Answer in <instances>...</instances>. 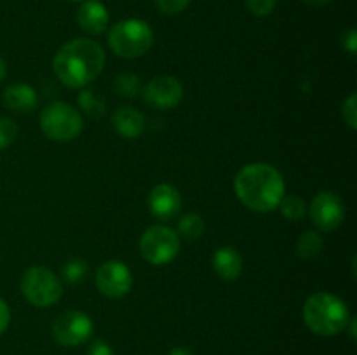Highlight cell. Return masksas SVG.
I'll list each match as a JSON object with an SVG mask.
<instances>
[{"label":"cell","mask_w":357,"mask_h":355,"mask_svg":"<svg viewBox=\"0 0 357 355\" xmlns=\"http://www.w3.org/2000/svg\"><path fill=\"white\" fill-rule=\"evenodd\" d=\"M155 3L162 14H178L187 9L190 0H155Z\"/></svg>","instance_id":"obj_26"},{"label":"cell","mask_w":357,"mask_h":355,"mask_svg":"<svg viewBox=\"0 0 357 355\" xmlns=\"http://www.w3.org/2000/svg\"><path fill=\"white\" fill-rule=\"evenodd\" d=\"M107 63L103 47L91 38H73L58 49L52 68L56 77L70 89L89 86L100 77Z\"/></svg>","instance_id":"obj_1"},{"label":"cell","mask_w":357,"mask_h":355,"mask_svg":"<svg viewBox=\"0 0 357 355\" xmlns=\"http://www.w3.org/2000/svg\"><path fill=\"white\" fill-rule=\"evenodd\" d=\"M6 75H7V65H6V61H3V59L0 58V82H2V80L6 79Z\"/></svg>","instance_id":"obj_31"},{"label":"cell","mask_w":357,"mask_h":355,"mask_svg":"<svg viewBox=\"0 0 357 355\" xmlns=\"http://www.w3.org/2000/svg\"><path fill=\"white\" fill-rule=\"evenodd\" d=\"M213 268L223 281H236L243 274V256L234 247H220L213 254Z\"/></svg>","instance_id":"obj_15"},{"label":"cell","mask_w":357,"mask_h":355,"mask_svg":"<svg viewBox=\"0 0 357 355\" xmlns=\"http://www.w3.org/2000/svg\"><path fill=\"white\" fill-rule=\"evenodd\" d=\"M21 291L28 303L38 308H45L61 299L63 284L49 268L31 267L21 278Z\"/></svg>","instance_id":"obj_6"},{"label":"cell","mask_w":357,"mask_h":355,"mask_svg":"<svg viewBox=\"0 0 357 355\" xmlns=\"http://www.w3.org/2000/svg\"><path fill=\"white\" fill-rule=\"evenodd\" d=\"M93 320L79 310H68L61 313L52 324V338L63 347H77L86 343L93 334Z\"/></svg>","instance_id":"obj_8"},{"label":"cell","mask_w":357,"mask_h":355,"mask_svg":"<svg viewBox=\"0 0 357 355\" xmlns=\"http://www.w3.org/2000/svg\"><path fill=\"white\" fill-rule=\"evenodd\" d=\"M77 103H79L80 110L84 111L86 115L93 118H100L101 115L105 113V100L101 97L100 93L96 90H82V93L77 96Z\"/></svg>","instance_id":"obj_18"},{"label":"cell","mask_w":357,"mask_h":355,"mask_svg":"<svg viewBox=\"0 0 357 355\" xmlns=\"http://www.w3.org/2000/svg\"><path fill=\"white\" fill-rule=\"evenodd\" d=\"M234 188L239 200L257 212L274 211L286 191L282 174L265 162L244 166L234 180Z\"/></svg>","instance_id":"obj_2"},{"label":"cell","mask_w":357,"mask_h":355,"mask_svg":"<svg viewBox=\"0 0 357 355\" xmlns=\"http://www.w3.org/2000/svg\"><path fill=\"white\" fill-rule=\"evenodd\" d=\"M96 285L107 298L119 299L131 291V270L122 261L110 260L101 265L96 271Z\"/></svg>","instance_id":"obj_10"},{"label":"cell","mask_w":357,"mask_h":355,"mask_svg":"<svg viewBox=\"0 0 357 355\" xmlns=\"http://www.w3.org/2000/svg\"><path fill=\"white\" fill-rule=\"evenodd\" d=\"M77 21L86 33L100 35L107 30L110 14L100 0H86L77 10Z\"/></svg>","instance_id":"obj_13"},{"label":"cell","mask_w":357,"mask_h":355,"mask_svg":"<svg viewBox=\"0 0 357 355\" xmlns=\"http://www.w3.org/2000/svg\"><path fill=\"white\" fill-rule=\"evenodd\" d=\"M246 6L255 16L265 17L274 13L275 6H278V0H246Z\"/></svg>","instance_id":"obj_25"},{"label":"cell","mask_w":357,"mask_h":355,"mask_svg":"<svg viewBox=\"0 0 357 355\" xmlns=\"http://www.w3.org/2000/svg\"><path fill=\"white\" fill-rule=\"evenodd\" d=\"M139 77L135 73H121V75L115 77L114 80V90L115 94H119L121 97H136L139 94Z\"/></svg>","instance_id":"obj_20"},{"label":"cell","mask_w":357,"mask_h":355,"mask_svg":"<svg viewBox=\"0 0 357 355\" xmlns=\"http://www.w3.org/2000/svg\"><path fill=\"white\" fill-rule=\"evenodd\" d=\"M3 104L16 113H30L37 104V93L28 84H10L3 89Z\"/></svg>","instance_id":"obj_16"},{"label":"cell","mask_w":357,"mask_h":355,"mask_svg":"<svg viewBox=\"0 0 357 355\" xmlns=\"http://www.w3.org/2000/svg\"><path fill=\"white\" fill-rule=\"evenodd\" d=\"M40 127L49 139L66 143L82 132L84 122L79 110L63 101L47 104L40 113Z\"/></svg>","instance_id":"obj_5"},{"label":"cell","mask_w":357,"mask_h":355,"mask_svg":"<svg viewBox=\"0 0 357 355\" xmlns=\"http://www.w3.org/2000/svg\"><path fill=\"white\" fill-rule=\"evenodd\" d=\"M342 117H344L345 124L354 131L357 129V96L356 94H351L347 100L342 104Z\"/></svg>","instance_id":"obj_24"},{"label":"cell","mask_w":357,"mask_h":355,"mask_svg":"<svg viewBox=\"0 0 357 355\" xmlns=\"http://www.w3.org/2000/svg\"><path fill=\"white\" fill-rule=\"evenodd\" d=\"M112 51L126 59L146 54L153 44V30L143 19H124L115 23L108 31Z\"/></svg>","instance_id":"obj_4"},{"label":"cell","mask_w":357,"mask_h":355,"mask_svg":"<svg viewBox=\"0 0 357 355\" xmlns=\"http://www.w3.org/2000/svg\"><path fill=\"white\" fill-rule=\"evenodd\" d=\"M10 322V310L7 306V303L0 298V334L6 333V329L9 327Z\"/></svg>","instance_id":"obj_28"},{"label":"cell","mask_w":357,"mask_h":355,"mask_svg":"<svg viewBox=\"0 0 357 355\" xmlns=\"http://www.w3.org/2000/svg\"><path fill=\"white\" fill-rule=\"evenodd\" d=\"M112 125L121 138L135 139L145 131V117L132 106H121L112 115Z\"/></svg>","instance_id":"obj_14"},{"label":"cell","mask_w":357,"mask_h":355,"mask_svg":"<svg viewBox=\"0 0 357 355\" xmlns=\"http://www.w3.org/2000/svg\"><path fill=\"white\" fill-rule=\"evenodd\" d=\"M303 320L312 333L319 336H335L349 326L351 313L338 296L316 292L303 305Z\"/></svg>","instance_id":"obj_3"},{"label":"cell","mask_w":357,"mask_h":355,"mask_svg":"<svg viewBox=\"0 0 357 355\" xmlns=\"http://www.w3.org/2000/svg\"><path fill=\"white\" fill-rule=\"evenodd\" d=\"M310 219L323 232H333L344 223L345 204L333 191H321L310 202Z\"/></svg>","instance_id":"obj_9"},{"label":"cell","mask_w":357,"mask_h":355,"mask_svg":"<svg viewBox=\"0 0 357 355\" xmlns=\"http://www.w3.org/2000/svg\"><path fill=\"white\" fill-rule=\"evenodd\" d=\"M303 2L309 3V6H326L331 0H303Z\"/></svg>","instance_id":"obj_32"},{"label":"cell","mask_w":357,"mask_h":355,"mask_svg":"<svg viewBox=\"0 0 357 355\" xmlns=\"http://www.w3.org/2000/svg\"><path fill=\"white\" fill-rule=\"evenodd\" d=\"M17 125L10 118L0 117V150L7 148L16 139Z\"/></svg>","instance_id":"obj_23"},{"label":"cell","mask_w":357,"mask_h":355,"mask_svg":"<svg viewBox=\"0 0 357 355\" xmlns=\"http://www.w3.org/2000/svg\"><path fill=\"white\" fill-rule=\"evenodd\" d=\"M278 207L281 209V214L291 221H298L305 214V200L298 195H288V197L284 195Z\"/></svg>","instance_id":"obj_21"},{"label":"cell","mask_w":357,"mask_h":355,"mask_svg":"<svg viewBox=\"0 0 357 355\" xmlns=\"http://www.w3.org/2000/svg\"><path fill=\"white\" fill-rule=\"evenodd\" d=\"M70 2H80V0H70Z\"/></svg>","instance_id":"obj_33"},{"label":"cell","mask_w":357,"mask_h":355,"mask_svg":"<svg viewBox=\"0 0 357 355\" xmlns=\"http://www.w3.org/2000/svg\"><path fill=\"white\" fill-rule=\"evenodd\" d=\"M87 355H114V350H112L110 345L103 340L93 341V345L87 350Z\"/></svg>","instance_id":"obj_27"},{"label":"cell","mask_w":357,"mask_h":355,"mask_svg":"<svg viewBox=\"0 0 357 355\" xmlns=\"http://www.w3.org/2000/svg\"><path fill=\"white\" fill-rule=\"evenodd\" d=\"M204 233V219L197 212L185 214L178 221V237H183L187 240H195Z\"/></svg>","instance_id":"obj_19"},{"label":"cell","mask_w":357,"mask_h":355,"mask_svg":"<svg viewBox=\"0 0 357 355\" xmlns=\"http://www.w3.org/2000/svg\"><path fill=\"white\" fill-rule=\"evenodd\" d=\"M149 207L155 218L171 219L180 212L181 195L173 184L160 183L152 188L149 195Z\"/></svg>","instance_id":"obj_12"},{"label":"cell","mask_w":357,"mask_h":355,"mask_svg":"<svg viewBox=\"0 0 357 355\" xmlns=\"http://www.w3.org/2000/svg\"><path fill=\"white\" fill-rule=\"evenodd\" d=\"M344 47L347 49L351 54H356V51H357V31L356 30H349L347 33L344 35Z\"/></svg>","instance_id":"obj_29"},{"label":"cell","mask_w":357,"mask_h":355,"mask_svg":"<svg viewBox=\"0 0 357 355\" xmlns=\"http://www.w3.org/2000/svg\"><path fill=\"white\" fill-rule=\"evenodd\" d=\"M143 94H145L146 103L152 106L159 108V110H171L183 97V86L176 77L160 75L146 84Z\"/></svg>","instance_id":"obj_11"},{"label":"cell","mask_w":357,"mask_h":355,"mask_svg":"<svg viewBox=\"0 0 357 355\" xmlns=\"http://www.w3.org/2000/svg\"><path fill=\"white\" fill-rule=\"evenodd\" d=\"M87 274V263L84 260H79V258H73V260H68L61 267V277L65 278L68 284H79L86 278Z\"/></svg>","instance_id":"obj_22"},{"label":"cell","mask_w":357,"mask_h":355,"mask_svg":"<svg viewBox=\"0 0 357 355\" xmlns=\"http://www.w3.org/2000/svg\"><path fill=\"white\" fill-rule=\"evenodd\" d=\"M321 251H323V239L314 230H307L296 240V256L302 258V260H314V258L319 256Z\"/></svg>","instance_id":"obj_17"},{"label":"cell","mask_w":357,"mask_h":355,"mask_svg":"<svg viewBox=\"0 0 357 355\" xmlns=\"http://www.w3.org/2000/svg\"><path fill=\"white\" fill-rule=\"evenodd\" d=\"M169 355H194L192 354L188 348H183V347H178V348H173V350L169 352Z\"/></svg>","instance_id":"obj_30"},{"label":"cell","mask_w":357,"mask_h":355,"mask_svg":"<svg viewBox=\"0 0 357 355\" xmlns=\"http://www.w3.org/2000/svg\"><path fill=\"white\" fill-rule=\"evenodd\" d=\"M139 251L149 263L167 265L180 253V237L169 226L153 225L142 235Z\"/></svg>","instance_id":"obj_7"}]
</instances>
